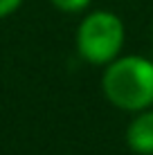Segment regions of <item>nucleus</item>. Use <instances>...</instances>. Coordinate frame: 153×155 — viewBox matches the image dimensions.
Returning <instances> with one entry per match:
<instances>
[{
    "label": "nucleus",
    "instance_id": "nucleus-1",
    "mask_svg": "<svg viewBox=\"0 0 153 155\" xmlns=\"http://www.w3.org/2000/svg\"><path fill=\"white\" fill-rule=\"evenodd\" d=\"M101 90L115 108L140 113L153 106V61L144 56H117L106 65Z\"/></svg>",
    "mask_w": 153,
    "mask_h": 155
},
{
    "label": "nucleus",
    "instance_id": "nucleus-2",
    "mask_svg": "<svg viewBox=\"0 0 153 155\" xmlns=\"http://www.w3.org/2000/svg\"><path fill=\"white\" fill-rule=\"evenodd\" d=\"M124 23L113 12H92L77 27V52L90 65H108L122 54L124 47Z\"/></svg>",
    "mask_w": 153,
    "mask_h": 155
},
{
    "label": "nucleus",
    "instance_id": "nucleus-3",
    "mask_svg": "<svg viewBox=\"0 0 153 155\" xmlns=\"http://www.w3.org/2000/svg\"><path fill=\"white\" fill-rule=\"evenodd\" d=\"M126 144L138 155H153V110L144 108L131 119L126 128Z\"/></svg>",
    "mask_w": 153,
    "mask_h": 155
},
{
    "label": "nucleus",
    "instance_id": "nucleus-4",
    "mask_svg": "<svg viewBox=\"0 0 153 155\" xmlns=\"http://www.w3.org/2000/svg\"><path fill=\"white\" fill-rule=\"evenodd\" d=\"M92 0H50L52 7L61 9L65 14H77V12H83V9L90 5Z\"/></svg>",
    "mask_w": 153,
    "mask_h": 155
},
{
    "label": "nucleus",
    "instance_id": "nucleus-5",
    "mask_svg": "<svg viewBox=\"0 0 153 155\" xmlns=\"http://www.w3.org/2000/svg\"><path fill=\"white\" fill-rule=\"evenodd\" d=\"M23 5V0H0V18H7Z\"/></svg>",
    "mask_w": 153,
    "mask_h": 155
}]
</instances>
